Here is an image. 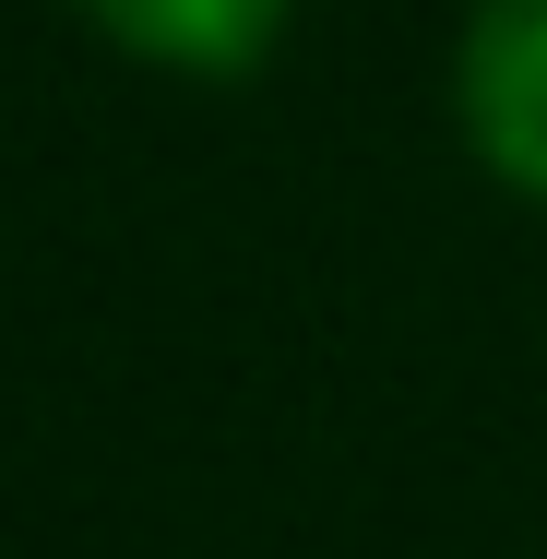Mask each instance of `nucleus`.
Returning a JSON list of instances; mask_svg holds the SVG:
<instances>
[{"instance_id":"nucleus-1","label":"nucleus","mask_w":547,"mask_h":559,"mask_svg":"<svg viewBox=\"0 0 547 559\" xmlns=\"http://www.w3.org/2000/svg\"><path fill=\"white\" fill-rule=\"evenodd\" d=\"M452 96H464V143L547 203V0H476Z\"/></svg>"},{"instance_id":"nucleus-2","label":"nucleus","mask_w":547,"mask_h":559,"mask_svg":"<svg viewBox=\"0 0 547 559\" xmlns=\"http://www.w3.org/2000/svg\"><path fill=\"white\" fill-rule=\"evenodd\" d=\"M131 60H167V72H250L298 0H84Z\"/></svg>"}]
</instances>
